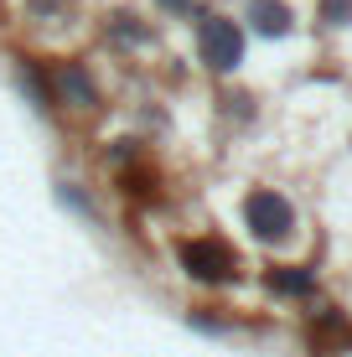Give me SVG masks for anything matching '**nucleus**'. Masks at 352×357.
<instances>
[{"label": "nucleus", "instance_id": "nucleus-1", "mask_svg": "<svg viewBox=\"0 0 352 357\" xmlns=\"http://www.w3.org/2000/svg\"><path fill=\"white\" fill-rule=\"evenodd\" d=\"M176 259L192 280H202V285H223V280L238 275V254L228 249V243H217V238H187Z\"/></svg>", "mask_w": 352, "mask_h": 357}, {"label": "nucleus", "instance_id": "nucleus-2", "mask_svg": "<svg viewBox=\"0 0 352 357\" xmlns=\"http://www.w3.org/2000/svg\"><path fill=\"white\" fill-rule=\"evenodd\" d=\"M197 52L213 73H234L238 57H244V31H238L234 21H223V16H208L197 26Z\"/></svg>", "mask_w": 352, "mask_h": 357}, {"label": "nucleus", "instance_id": "nucleus-3", "mask_svg": "<svg viewBox=\"0 0 352 357\" xmlns=\"http://www.w3.org/2000/svg\"><path fill=\"white\" fill-rule=\"evenodd\" d=\"M244 223L254 228V238H290L296 233V207L280 192H249Z\"/></svg>", "mask_w": 352, "mask_h": 357}, {"label": "nucleus", "instance_id": "nucleus-4", "mask_svg": "<svg viewBox=\"0 0 352 357\" xmlns=\"http://www.w3.org/2000/svg\"><path fill=\"white\" fill-rule=\"evenodd\" d=\"M57 93H63L72 109H93L99 104V89H93V78H89L83 63H63L57 68Z\"/></svg>", "mask_w": 352, "mask_h": 357}, {"label": "nucleus", "instance_id": "nucleus-5", "mask_svg": "<svg viewBox=\"0 0 352 357\" xmlns=\"http://www.w3.org/2000/svg\"><path fill=\"white\" fill-rule=\"evenodd\" d=\"M249 21L264 36H285L290 31V6L285 0H249Z\"/></svg>", "mask_w": 352, "mask_h": 357}, {"label": "nucleus", "instance_id": "nucleus-6", "mask_svg": "<svg viewBox=\"0 0 352 357\" xmlns=\"http://www.w3.org/2000/svg\"><path fill=\"white\" fill-rule=\"evenodd\" d=\"M264 285H270L275 295H311L316 275H311V269H300V264H280V269H270V275H264Z\"/></svg>", "mask_w": 352, "mask_h": 357}, {"label": "nucleus", "instance_id": "nucleus-7", "mask_svg": "<svg viewBox=\"0 0 352 357\" xmlns=\"http://www.w3.org/2000/svg\"><path fill=\"white\" fill-rule=\"evenodd\" d=\"M21 89L31 93V104L42 109V114L52 109V93H47V83H42V68H36V63H21Z\"/></svg>", "mask_w": 352, "mask_h": 357}, {"label": "nucleus", "instance_id": "nucleus-8", "mask_svg": "<svg viewBox=\"0 0 352 357\" xmlns=\"http://www.w3.org/2000/svg\"><path fill=\"white\" fill-rule=\"evenodd\" d=\"M321 21L347 26V21H352V0H321Z\"/></svg>", "mask_w": 352, "mask_h": 357}, {"label": "nucleus", "instance_id": "nucleus-9", "mask_svg": "<svg viewBox=\"0 0 352 357\" xmlns=\"http://www.w3.org/2000/svg\"><path fill=\"white\" fill-rule=\"evenodd\" d=\"M109 26H114L119 36H125V42H145V26H135V16H125V10H119V16L109 21Z\"/></svg>", "mask_w": 352, "mask_h": 357}, {"label": "nucleus", "instance_id": "nucleus-10", "mask_svg": "<svg viewBox=\"0 0 352 357\" xmlns=\"http://www.w3.org/2000/svg\"><path fill=\"white\" fill-rule=\"evenodd\" d=\"M155 6H161V10H176V16H181V10H192V0H155Z\"/></svg>", "mask_w": 352, "mask_h": 357}]
</instances>
